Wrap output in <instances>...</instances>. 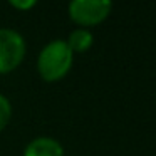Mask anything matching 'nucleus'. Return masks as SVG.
<instances>
[{
	"label": "nucleus",
	"mask_w": 156,
	"mask_h": 156,
	"mask_svg": "<svg viewBox=\"0 0 156 156\" xmlns=\"http://www.w3.org/2000/svg\"><path fill=\"white\" fill-rule=\"evenodd\" d=\"M74 52L66 39H52L41 49L37 55V72L45 82H57L71 72Z\"/></svg>",
	"instance_id": "nucleus-1"
},
{
	"label": "nucleus",
	"mask_w": 156,
	"mask_h": 156,
	"mask_svg": "<svg viewBox=\"0 0 156 156\" xmlns=\"http://www.w3.org/2000/svg\"><path fill=\"white\" fill-rule=\"evenodd\" d=\"M27 52L25 39L10 27H0V76L15 71Z\"/></svg>",
	"instance_id": "nucleus-2"
},
{
	"label": "nucleus",
	"mask_w": 156,
	"mask_h": 156,
	"mask_svg": "<svg viewBox=\"0 0 156 156\" xmlns=\"http://www.w3.org/2000/svg\"><path fill=\"white\" fill-rule=\"evenodd\" d=\"M67 12L71 20H74L79 27L87 29L92 25H99L111 15L112 2L109 0H72L67 5Z\"/></svg>",
	"instance_id": "nucleus-3"
},
{
	"label": "nucleus",
	"mask_w": 156,
	"mask_h": 156,
	"mask_svg": "<svg viewBox=\"0 0 156 156\" xmlns=\"http://www.w3.org/2000/svg\"><path fill=\"white\" fill-rule=\"evenodd\" d=\"M24 156H64V148L55 138L37 136L24 148Z\"/></svg>",
	"instance_id": "nucleus-4"
},
{
	"label": "nucleus",
	"mask_w": 156,
	"mask_h": 156,
	"mask_svg": "<svg viewBox=\"0 0 156 156\" xmlns=\"http://www.w3.org/2000/svg\"><path fill=\"white\" fill-rule=\"evenodd\" d=\"M67 45L71 47V51L74 54H82V52L89 51L94 44V35L89 29H82V27H77L74 30H71V34L67 35L66 39Z\"/></svg>",
	"instance_id": "nucleus-5"
},
{
	"label": "nucleus",
	"mask_w": 156,
	"mask_h": 156,
	"mask_svg": "<svg viewBox=\"0 0 156 156\" xmlns=\"http://www.w3.org/2000/svg\"><path fill=\"white\" fill-rule=\"evenodd\" d=\"M12 114H14V109H12L10 99L0 92V131H4L7 128V124L12 119Z\"/></svg>",
	"instance_id": "nucleus-6"
},
{
	"label": "nucleus",
	"mask_w": 156,
	"mask_h": 156,
	"mask_svg": "<svg viewBox=\"0 0 156 156\" xmlns=\"http://www.w3.org/2000/svg\"><path fill=\"white\" fill-rule=\"evenodd\" d=\"M10 5L17 10H30L37 5V0H10Z\"/></svg>",
	"instance_id": "nucleus-7"
}]
</instances>
